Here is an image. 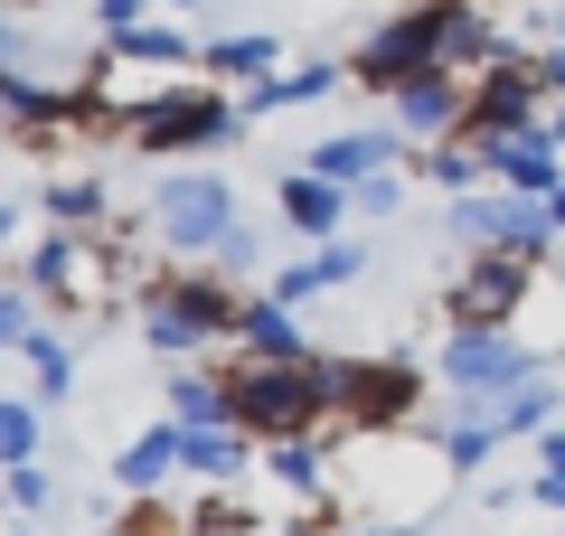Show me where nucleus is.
<instances>
[{
	"mask_svg": "<svg viewBox=\"0 0 565 536\" xmlns=\"http://www.w3.org/2000/svg\"><path fill=\"white\" fill-rule=\"evenodd\" d=\"M114 104H122V141L151 151V160H199V151H226V141L245 132L236 95L207 85V76H170V85H151V95H114Z\"/></svg>",
	"mask_w": 565,
	"mask_h": 536,
	"instance_id": "nucleus-1",
	"label": "nucleus"
},
{
	"mask_svg": "<svg viewBox=\"0 0 565 536\" xmlns=\"http://www.w3.org/2000/svg\"><path fill=\"white\" fill-rule=\"evenodd\" d=\"M226 405H236V433L255 442H311V433H340L330 415V367L302 357V367H264V357H226Z\"/></svg>",
	"mask_w": 565,
	"mask_h": 536,
	"instance_id": "nucleus-2",
	"label": "nucleus"
},
{
	"mask_svg": "<svg viewBox=\"0 0 565 536\" xmlns=\"http://www.w3.org/2000/svg\"><path fill=\"white\" fill-rule=\"evenodd\" d=\"M236 311H245V292L226 274H207V264L141 274V292H132V320H141V339L161 357H199V349H217V339H236Z\"/></svg>",
	"mask_w": 565,
	"mask_h": 536,
	"instance_id": "nucleus-3",
	"label": "nucleus"
},
{
	"mask_svg": "<svg viewBox=\"0 0 565 536\" xmlns=\"http://www.w3.org/2000/svg\"><path fill=\"white\" fill-rule=\"evenodd\" d=\"M471 0H405L396 20H377L359 47H349V85H367V95H396L405 76H434V66H452V39H462Z\"/></svg>",
	"mask_w": 565,
	"mask_h": 536,
	"instance_id": "nucleus-4",
	"label": "nucleus"
},
{
	"mask_svg": "<svg viewBox=\"0 0 565 536\" xmlns=\"http://www.w3.org/2000/svg\"><path fill=\"white\" fill-rule=\"evenodd\" d=\"M321 367H330L340 433H405L424 415V367L415 357H321Z\"/></svg>",
	"mask_w": 565,
	"mask_h": 536,
	"instance_id": "nucleus-5",
	"label": "nucleus"
},
{
	"mask_svg": "<svg viewBox=\"0 0 565 536\" xmlns=\"http://www.w3.org/2000/svg\"><path fill=\"white\" fill-rule=\"evenodd\" d=\"M29 292L47 301V311L57 320H85V311H104V301H114V255H104V236H39L29 245Z\"/></svg>",
	"mask_w": 565,
	"mask_h": 536,
	"instance_id": "nucleus-6",
	"label": "nucleus"
},
{
	"mask_svg": "<svg viewBox=\"0 0 565 536\" xmlns=\"http://www.w3.org/2000/svg\"><path fill=\"white\" fill-rule=\"evenodd\" d=\"M236 226H245V217H236V189L207 179V170H180V179L151 189V236H161L170 255H217Z\"/></svg>",
	"mask_w": 565,
	"mask_h": 536,
	"instance_id": "nucleus-7",
	"label": "nucleus"
},
{
	"mask_svg": "<svg viewBox=\"0 0 565 536\" xmlns=\"http://www.w3.org/2000/svg\"><path fill=\"white\" fill-rule=\"evenodd\" d=\"M434 377L452 386V396H509V386L546 377V349L519 330H452L444 349H434Z\"/></svg>",
	"mask_w": 565,
	"mask_h": 536,
	"instance_id": "nucleus-8",
	"label": "nucleus"
},
{
	"mask_svg": "<svg viewBox=\"0 0 565 536\" xmlns=\"http://www.w3.org/2000/svg\"><path fill=\"white\" fill-rule=\"evenodd\" d=\"M527 292H537V264L519 255H462L444 282V320L452 330H519Z\"/></svg>",
	"mask_w": 565,
	"mask_h": 536,
	"instance_id": "nucleus-9",
	"label": "nucleus"
},
{
	"mask_svg": "<svg viewBox=\"0 0 565 536\" xmlns=\"http://www.w3.org/2000/svg\"><path fill=\"white\" fill-rule=\"evenodd\" d=\"M519 132H546V85H537V66H490L481 85H471V122H462V141H519Z\"/></svg>",
	"mask_w": 565,
	"mask_h": 536,
	"instance_id": "nucleus-10",
	"label": "nucleus"
},
{
	"mask_svg": "<svg viewBox=\"0 0 565 536\" xmlns=\"http://www.w3.org/2000/svg\"><path fill=\"white\" fill-rule=\"evenodd\" d=\"M386 122L405 132V151H434V141H462V122H471V85L452 76V66H434V76H405L396 95H386Z\"/></svg>",
	"mask_w": 565,
	"mask_h": 536,
	"instance_id": "nucleus-11",
	"label": "nucleus"
},
{
	"mask_svg": "<svg viewBox=\"0 0 565 536\" xmlns=\"http://www.w3.org/2000/svg\"><path fill=\"white\" fill-rule=\"evenodd\" d=\"M396 160H405V132H396V122H359V132L311 141V160H302V170H311V179H330V189H359V179L396 170Z\"/></svg>",
	"mask_w": 565,
	"mask_h": 536,
	"instance_id": "nucleus-12",
	"label": "nucleus"
},
{
	"mask_svg": "<svg viewBox=\"0 0 565 536\" xmlns=\"http://www.w3.org/2000/svg\"><path fill=\"white\" fill-rule=\"evenodd\" d=\"M236 357H264V367H302V357H321L311 349V330H302V311H282L274 292H245V311H236V339H226Z\"/></svg>",
	"mask_w": 565,
	"mask_h": 536,
	"instance_id": "nucleus-13",
	"label": "nucleus"
},
{
	"mask_svg": "<svg viewBox=\"0 0 565 536\" xmlns=\"http://www.w3.org/2000/svg\"><path fill=\"white\" fill-rule=\"evenodd\" d=\"M367 274V245H311L302 264H274V274H264V292L282 301V311H302V301H321V292H349V282Z\"/></svg>",
	"mask_w": 565,
	"mask_h": 536,
	"instance_id": "nucleus-14",
	"label": "nucleus"
},
{
	"mask_svg": "<svg viewBox=\"0 0 565 536\" xmlns=\"http://www.w3.org/2000/svg\"><path fill=\"white\" fill-rule=\"evenodd\" d=\"M207 39H189V29H161V20H141V29H114V39H95V76H114V66H151V76H189L199 66Z\"/></svg>",
	"mask_w": 565,
	"mask_h": 536,
	"instance_id": "nucleus-15",
	"label": "nucleus"
},
{
	"mask_svg": "<svg viewBox=\"0 0 565 536\" xmlns=\"http://www.w3.org/2000/svg\"><path fill=\"white\" fill-rule=\"evenodd\" d=\"M199 76L226 85V95L282 76V29H226V39H207V47H199Z\"/></svg>",
	"mask_w": 565,
	"mask_h": 536,
	"instance_id": "nucleus-16",
	"label": "nucleus"
},
{
	"mask_svg": "<svg viewBox=\"0 0 565 536\" xmlns=\"http://www.w3.org/2000/svg\"><path fill=\"white\" fill-rule=\"evenodd\" d=\"M490 189H509V199H556V189H565V151H556V132L490 141Z\"/></svg>",
	"mask_w": 565,
	"mask_h": 536,
	"instance_id": "nucleus-17",
	"label": "nucleus"
},
{
	"mask_svg": "<svg viewBox=\"0 0 565 536\" xmlns=\"http://www.w3.org/2000/svg\"><path fill=\"white\" fill-rule=\"evenodd\" d=\"M274 207H282V226H292V236H311V245H340V226L359 217V199H349V189H330V179H311V170L282 179Z\"/></svg>",
	"mask_w": 565,
	"mask_h": 536,
	"instance_id": "nucleus-18",
	"label": "nucleus"
},
{
	"mask_svg": "<svg viewBox=\"0 0 565 536\" xmlns=\"http://www.w3.org/2000/svg\"><path fill=\"white\" fill-rule=\"evenodd\" d=\"M330 85H349V57H311V66H282V76L245 85V95H236V114H245V122H274V114H292V104H321Z\"/></svg>",
	"mask_w": 565,
	"mask_h": 536,
	"instance_id": "nucleus-19",
	"label": "nucleus"
},
{
	"mask_svg": "<svg viewBox=\"0 0 565 536\" xmlns=\"http://www.w3.org/2000/svg\"><path fill=\"white\" fill-rule=\"evenodd\" d=\"M170 480H180V424H151V433H132L114 452V490L122 499H161Z\"/></svg>",
	"mask_w": 565,
	"mask_h": 536,
	"instance_id": "nucleus-20",
	"label": "nucleus"
},
{
	"mask_svg": "<svg viewBox=\"0 0 565 536\" xmlns=\"http://www.w3.org/2000/svg\"><path fill=\"white\" fill-rule=\"evenodd\" d=\"M170 424H180V433H226V424H236V405H226V377H207V367H180V377H170Z\"/></svg>",
	"mask_w": 565,
	"mask_h": 536,
	"instance_id": "nucleus-21",
	"label": "nucleus"
},
{
	"mask_svg": "<svg viewBox=\"0 0 565 536\" xmlns=\"http://www.w3.org/2000/svg\"><path fill=\"white\" fill-rule=\"evenodd\" d=\"M490 405V424H500L509 442H537V433H556V377H527V386H509V396H481Z\"/></svg>",
	"mask_w": 565,
	"mask_h": 536,
	"instance_id": "nucleus-22",
	"label": "nucleus"
},
{
	"mask_svg": "<svg viewBox=\"0 0 565 536\" xmlns=\"http://www.w3.org/2000/svg\"><path fill=\"white\" fill-rule=\"evenodd\" d=\"M47 217H57L66 236H104V217H114V189H104L95 170H66V179H47Z\"/></svg>",
	"mask_w": 565,
	"mask_h": 536,
	"instance_id": "nucleus-23",
	"label": "nucleus"
},
{
	"mask_svg": "<svg viewBox=\"0 0 565 536\" xmlns=\"http://www.w3.org/2000/svg\"><path fill=\"white\" fill-rule=\"evenodd\" d=\"M47 339H57V311H47L29 282H0V349H20V357H39Z\"/></svg>",
	"mask_w": 565,
	"mask_h": 536,
	"instance_id": "nucleus-24",
	"label": "nucleus"
},
{
	"mask_svg": "<svg viewBox=\"0 0 565 536\" xmlns=\"http://www.w3.org/2000/svg\"><path fill=\"white\" fill-rule=\"evenodd\" d=\"M415 170L444 189V199H471V189H490V151L481 141H434V151H415Z\"/></svg>",
	"mask_w": 565,
	"mask_h": 536,
	"instance_id": "nucleus-25",
	"label": "nucleus"
},
{
	"mask_svg": "<svg viewBox=\"0 0 565 536\" xmlns=\"http://www.w3.org/2000/svg\"><path fill=\"white\" fill-rule=\"evenodd\" d=\"M330 433H311V442H264V480H282L292 499H321L330 490V452H321Z\"/></svg>",
	"mask_w": 565,
	"mask_h": 536,
	"instance_id": "nucleus-26",
	"label": "nucleus"
},
{
	"mask_svg": "<svg viewBox=\"0 0 565 536\" xmlns=\"http://www.w3.org/2000/svg\"><path fill=\"white\" fill-rule=\"evenodd\" d=\"M39 461V396H0V471Z\"/></svg>",
	"mask_w": 565,
	"mask_h": 536,
	"instance_id": "nucleus-27",
	"label": "nucleus"
},
{
	"mask_svg": "<svg viewBox=\"0 0 565 536\" xmlns=\"http://www.w3.org/2000/svg\"><path fill=\"white\" fill-rule=\"evenodd\" d=\"M29 377H39V405H57L66 386H76V349H66V339H47V349L29 357Z\"/></svg>",
	"mask_w": 565,
	"mask_h": 536,
	"instance_id": "nucleus-28",
	"label": "nucleus"
},
{
	"mask_svg": "<svg viewBox=\"0 0 565 536\" xmlns=\"http://www.w3.org/2000/svg\"><path fill=\"white\" fill-rule=\"evenodd\" d=\"M207 274H226V282H245V274H264V236H255V226H236V236H226L217 255H207Z\"/></svg>",
	"mask_w": 565,
	"mask_h": 536,
	"instance_id": "nucleus-29",
	"label": "nucleus"
},
{
	"mask_svg": "<svg viewBox=\"0 0 565 536\" xmlns=\"http://www.w3.org/2000/svg\"><path fill=\"white\" fill-rule=\"evenodd\" d=\"M349 199H359V217H396V207H405V170H377V179H359Z\"/></svg>",
	"mask_w": 565,
	"mask_h": 536,
	"instance_id": "nucleus-30",
	"label": "nucleus"
},
{
	"mask_svg": "<svg viewBox=\"0 0 565 536\" xmlns=\"http://www.w3.org/2000/svg\"><path fill=\"white\" fill-rule=\"evenodd\" d=\"M0 499H10V508H20V517H39L47 499H57V490H47V471H39V461H29V471H0Z\"/></svg>",
	"mask_w": 565,
	"mask_h": 536,
	"instance_id": "nucleus-31",
	"label": "nucleus"
},
{
	"mask_svg": "<svg viewBox=\"0 0 565 536\" xmlns=\"http://www.w3.org/2000/svg\"><path fill=\"white\" fill-rule=\"evenodd\" d=\"M151 20V0H95V39H114V29H141Z\"/></svg>",
	"mask_w": 565,
	"mask_h": 536,
	"instance_id": "nucleus-32",
	"label": "nucleus"
},
{
	"mask_svg": "<svg viewBox=\"0 0 565 536\" xmlns=\"http://www.w3.org/2000/svg\"><path fill=\"white\" fill-rule=\"evenodd\" d=\"M527 499H537V508H556V517H565V471H537V480H527Z\"/></svg>",
	"mask_w": 565,
	"mask_h": 536,
	"instance_id": "nucleus-33",
	"label": "nucleus"
},
{
	"mask_svg": "<svg viewBox=\"0 0 565 536\" xmlns=\"http://www.w3.org/2000/svg\"><path fill=\"white\" fill-rule=\"evenodd\" d=\"M537 471H565V424H556V433H537Z\"/></svg>",
	"mask_w": 565,
	"mask_h": 536,
	"instance_id": "nucleus-34",
	"label": "nucleus"
},
{
	"mask_svg": "<svg viewBox=\"0 0 565 536\" xmlns=\"http://www.w3.org/2000/svg\"><path fill=\"white\" fill-rule=\"evenodd\" d=\"M20 57H29V47H20V29L0 20V66H20Z\"/></svg>",
	"mask_w": 565,
	"mask_h": 536,
	"instance_id": "nucleus-35",
	"label": "nucleus"
},
{
	"mask_svg": "<svg viewBox=\"0 0 565 536\" xmlns=\"http://www.w3.org/2000/svg\"><path fill=\"white\" fill-rule=\"evenodd\" d=\"M10 236H20V207H10V199H0V245H10Z\"/></svg>",
	"mask_w": 565,
	"mask_h": 536,
	"instance_id": "nucleus-36",
	"label": "nucleus"
},
{
	"mask_svg": "<svg viewBox=\"0 0 565 536\" xmlns=\"http://www.w3.org/2000/svg\"><path fill=\"white\" fill-rule=\"evenodd\" d=\"M359 536H424V527H359Z\"/></svg>",
	"mask_w": 565,
	"mask_h": 536,
	"instance_id": "nucleus-37",
	"label": "nucleus"
},
{
	"mask_svg": "<svg viewBox=\"0 0 565 536\" xmlns=\"http://www.w3.org/2000/svg\"><path fill=\"white\" fill-rule=\"evenodd\" d=\"M151 10H199V0H151Z\"/></svg>",
	"mask_w": 565,
	"mask_h": 536,
	"instance_id": "nucleus-38",
	"label": "nucleus"
},
{
	"mask_svg": "<svg viewBox=\"0 0 565 536\" xmlns=\"http://www.w3.org/2000/svg\"><path fill=\"white\" fill-rule=\"evenodd\" d=\"M282 536H321V527H282Z\"/></svg>",
	"mask_w": 565,
	"mask_h": 536,
	"instance_id": "nucleus-39",
	"label": "nucleus"
}]
</instances>
